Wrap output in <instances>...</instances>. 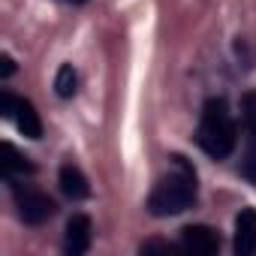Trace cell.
I'll use <instances>...</instances> for the list:
<instances>
[{
  "instance_id": "cell-1",
  "label": "cell",
  "mask_w": 256,
  "mask_h": 256,
  "mask_svg": "<svg viewBox=\"0 0 256 256\" xmlns=\"http://www.w3.org/2000/svg\"><path fill=\"white\" fill-rule=\"evenodd\" d=\"M196 202V169L184 157H172V169L154 184L148 196V211L154 217H175L184 214Z\"/></svg>"
},
{
  "instance_id": "cell-2",
  "label": "cell",
  "mask_w": 256,
  "mask_h": 256,
  "mask_svg": "<svg viewBox=\"0 0 256 256\" xmlns=\"http://www.w3.org/2000/svg\"><path fill=\"white\" fill-rule=\"evenodd\" d=\"M196 145L211 157V160H226L232 157L238 145V124L229 112V102L223 96H211L202 106L199 126H196Z\"/></svg>"
},
{
  "instance_id": "cell-3",
  "label": "cell",
  "mask_w": 256,
  "mask_h": 256,
  "mask_svg": "<svg viewBox=\"0 0 256 256\" xmlns=\"http://www.w3.org/2000/svg\"><path fill=\"white\" fill-rule=\"evenodd\" d=\"M12 187V199H16V208H18V217L28 223V226H42L48 223L54 214H58V205L48 193L24 184V181H16L10 184Z\"/></svg>"
},
{
  "instance_id": "cell-4",
  "label": "cell",
  "mask_w": 256,
  "mask_h": 256,
  "mask_svg": "<svg viewBox=\"0 0 256 256\" xmlns=\"http://www.w3.org/2000/svg\"><path fill=\"white\" fill-rule=\"evenodd\" d=\"M0 114L16 120L18 133L28 136V139H42V120H40V112L34 108L30 100L24 96H16L12 90H0Z\"/></svg>"
},
{
  "instance_id": "cell-5",
  "label": "cell",
  "mask_w": 256,
  "mask_h": 256,
  "mask_svg": "<svg viewBox=\"0 0 256 256\" xmlns=\"http://www.w3.org/2000/svg\"><path fill=\"white\" fill-rule=\"evenodd\" d=\"M241 120H244V151H241V175L256 184V90L241 96Z\"/></svg>"
},
{
  "instance_id": "cell-6",
  "label": "cell",
  "mask_w": 256,
  "mask_h": 256,
  "mask_svg": "<svg viewBox=\"0 0 256 256\" xmlns=\"http://www.w3.org/2000/svg\"><path fill=\"white\" fill-rule=\"evenodd\" d=\"M181 250L193 253V256H211L220 250V235L205 226V223H193L181 229Z\"/></svg>"
},
{
  "instance_id": "cell-7",
  "label": "cell",
  "mask_w": 256,
  "mask_h": 256,
  "mask_svg": "<svg viewBox=\"0 0 256 256\" xmlns=\"http://www.w3.org/2000/svg\"><path fill=\"white\" fill-rule=\"evenodd\" d=\"M94 241V226H90V217L88 214H72L66 220V232H64V250L70 256H82L88 253Z\"/></svg>"
},
{
  "instance_id": "cell-8",
  "label": "cell",
  "mask_w": 256,
  "mask_h": 256,
  "mask_svg": "<svg viewBox=\"0 0 256 256\" xmlns=\"http://www.w3.org/2000/svg\"><path fill=\"white\" fill-rule=\"evenodd\" d=\"M232 247L238 256H250L256 253V208H241L235 217V235H232Z\"/></svg>"
},
{
  "instance_id": "cell-9",
  "label": "cell",
  "mask_w": 256,
  "mask_h": 256,
  "mask_svg": "<svg viewBox=\"0 0 256 256\" xmlns=\"http://www.w3.org/2000/svg\"><path fill=\"white\" fill-rule=\"evenodd\" d=\"M58 184H60V193L72 202H82L90 196V184L84 178V172L76 166V163H64L60 172H58Z\"/></svg>"
},
{
  "instance_id": "cell-10",
  "label": "cell",
  "mask_w": 256,
  "mask_h": 256,
  "mask_svg": "<svg viewBox=\"0 0 256 256\" xmlns=\"http://www.w3.org/2000/svg\"><path fill=\"white\" fill-rule=\"evenodd\" d=\"M24 175H34V163L24 154H18L16 145L4 142V181L16 184V181H24Z\"/></svg>"
},
{
  "instance_id": "cell-11",
  "label": "cell",
  "mask_w": 256,
  "mask_h": 256,
  "mask_svg": "<svg viewBox=\"0 0 256 256\" xmlns=\"http://www.w3.org/2000/svg\"><path fill=\"white\" fill-rule=\"evenodd\" d=\"M76 90H78V76H76L72 64H64L54 76V94L60 100H70V96H76Z\"/></svg>"
},
{
  "instance_id": "cell-12",
  "label": "cell",
  "mask_w": 256,
  "mask_h": 256,
  "mask_svg": "<svg viewBox=\"0 0 256 256\" xmlns=\"http://www.w3.org/2000/svg\"><path fill=\"white\" fill-rule=\"evenodd\" d=\"M139 250H142V253H172L175 244H169V241H145Z\"/></svg>"
},
{
  "instance_id": "cell-13",
  "label": "cell",
  "mask_w": 256,
  "mask_h": 256,
  "mask_svg": "<svg viewBox=\"0 0 256 256\" xmlns=\"http://www.w3.org/2000/svg\"><path fill=\"white\" fill-rule=\"evenodd\" d=\"M12 70H16L12 58H10V54H4V78H6V76H12Z\"/></svg>"
},
{
  "instance_id": "cell-14",
  "label": "cell",
  "mask_w": 256,
  "mask_h": 256,
  "mask_svg": "<svg viewBox=\"0 0 256 256\" xmlns=\"http://www.w3.org/2000/svg\"><path fill=\"white\" fill-rule=\"evenodd\" d=\"M66 4H76V6H78V4H84V0H66Z\"/></svg>"
}]
</instances>
